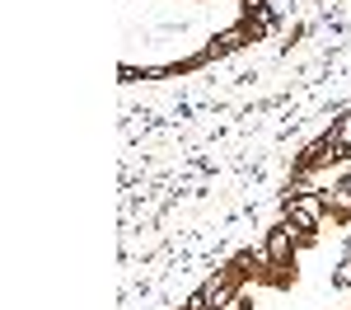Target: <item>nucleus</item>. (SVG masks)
Returning a JSON list of instances; mask_svg holds the SVG:
<instances>
[{"label":"nucleus","mask_w":351,"mask_h":310,"mask_svg":"<svg viewBox=\"0 0 351 310\" xmlns=\"http://www.w3.org/2000/svg\"><path fill=\"white\" fill-rule=\"evenodd\" d=\"M239 38H243V33H220V38H216V52H230V47H239Z\"/></svg>","instance_id":"20e7f679"},{"label":"nucleus","mask_w":351,"mask_h":310,"mask_svg":"<svg viewBox=\"0 0 351 310\" xmlns=\"http://www.w3.org/2000/svg\"><path fill=\"white\" fill-rule=\"evenodd\" d=\"M291 240H295V225L286 221L281 230H271V240H267V254H271V263H281L286 254H291Z\"/></svg>","instance_id":"7ed1b4c3"},{"label":"nucleus","mask_w":351,"mask_h":310,"mask_svg":"<svg viewBox=\"0 0 351 310\" xmlns=\"http://www.w3.org/2000/svg\"><path fill=\"white\" fill-rule=\"evenodd\" d=\"M342 151H347V146H342V132H328L324 141H314V146H309V160H337Z\"/></svg>","instance_id":"f03ea898"},{"label":"nucleus","mask_w":351,"mask_h":310,"mask_svg":"<svg viewBox=\"0 0 351 310\" xmlns=\"http://www.w3.org/2000/svg\"><path fill=\"white\" fill-rule=\"evenodd\" d=\"M319 217H324V197L304 193V197H291V202H286V221L295 225V230H314Z\"/></svg>","instance_id":"f257e3e1"}]
</instances>
